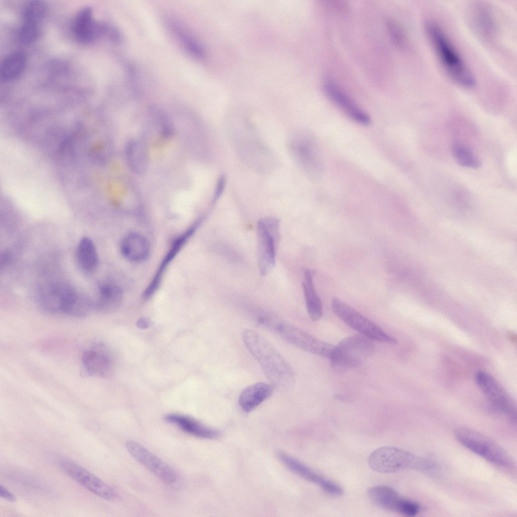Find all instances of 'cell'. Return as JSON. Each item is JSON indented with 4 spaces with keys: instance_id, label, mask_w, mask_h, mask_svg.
Instances as JSON below:
<instances>
[{
    "instance_id": "cell-1",
    "label": "cell",
    "mask_w": 517,
    "mask_h": 517,
    "mask_svg": "<svg viewBox=\"0 0 517 517\" xmlns=\"http://www.w3.org/2000/svg\"><path fill=\"white\" fill-rule=\"evenodd\" d=\"M242 338L246 347L260 365L271 385L278 390L287 391L295 382L294 373L278 350L256 331L245 329Z\"/></svg>"
},
{
    "instance_id": "cell-2",
    "label": "cell",
    "mask_w": 517,
    "mask_h": 517,
    "mask_svg": "<svg viewBox=\"0 0 517 517\" xmlns=\"http://www.w3.org/2000/svg\"><path fill=\"white\" fill-rule=\"evenodd\" d=\"M426 29L440 63L450 77L463 87H473L475 77L443 30L434 22H429Z\"/></svg>"
},
{
    "instance_id": "cell-3",
    "label": "cell",
    "mask_w": 517,
    "mask_h": 517,
    "mask_svg": "<svg viewBox=\"0 0 517 517\" xmlns=\"http://www.w3.org/2000/svg\"><path fill=\"white\" fill-rule=\"evenodd\" d=\"M459 443L487 461L500 467L513 469L515 462L511 455L499 443L485 434L466 427L454 431Z\"/></svg>"
},
{
    "instance_id": "cell-4",
    "label": "cell",
    "mask_w": 517,
    "mask_h": 517,
    "mask_svg": "<svg viewBox=\"0 0 517 517\" xmlns=\"http://www.w3.org/2000/svg\"><path fill=\"white\" fill-rule=\"evenodd\" d=\"M262 326L275 332L289 344L308 352L330 358L334 346L322 341L298 327L267 313Z\"/></svg>"
},
{
    "instance_id": "cell-5",
    "label": "cell",
    "mask_w": 517,
    "mask_h": 517,
    "mask_svg": "<svg viewBox=\"0 0 517 517\" xmlns=\"http://www.w3.org/2000/svg\"><path fill=\"white\" fill-rule=\"evenodd\" d=\"M369 467L381 473L412 469L430 470L432 463L410 452L393 446H383L373 451L368 459Z\"/></svg>"
},
{
    "instance_id": "cell-6",
    "label": "cell",
    "mask_w": 517,
    "mask_h": 517,
    "mask_svg": "<svg viewBox=\"0 0 517 517\" xmlns=\"http://www.w3.org/2000/svg\"><path fill=\"white\" fill-rule=\"evenodd\" d=\"M372 341L361 334L342 340L334 346L330 357L333 370L344 372L359 365L374 352L375 346Z\"/></svg>"
},
{
    "instance_id": "cell-7",
    "label": "cell",
    "mask_w": 517,
    "mask_h": 517,
    "mask_svg": "<svg viewBox=\"0 0 517 517\" xmlns=\"http://www.w3.org/2000/svg\"><path fill=\"white\" fill-rule=\"evenodd\" d=\"M81 293L63 282H53L42 286L36 294V300L44 311L51 314L70 316L80 299Z\"/></svg>"
},
{
    "instance_id": "cell-8",
    "label": "cell",
    "mask_w": 517,
    "mask_h": 517,
    "mask_svg": "<svg viewBox=\"0 0 517 517\" xmlns=\"http://www.w3.org/2000/svg\"><path fill=\"white\" fill-rule=\"evenodd\" d=\"M280 235V221L275 217L260 219L256 225L257 263L262 276L268 275L275 264Z\"/></svg>"
},
{
    "instance_id": "cell-9",
    "label": "cell",
    "mask_w": 517,
    "mask_h": 517,
    "mask_svg": "<svg viewBox=\"0 0 517 517\" xmlns=\"http://www.w3.org/2000/svg\"><path fill=\"white\" fill-rule=\"evenodd\" d=\"M331 307L334 313L345 324L370 340L391 344L397 343L394 337L338 298H333Z\"/></svg>"
},
{
    "instance_id": "cell-10",
    "label": "cell",
    "mask_w": 517,
    "mask_h": 517,
    "mask_svg": "<svg viewBox=\"0 0 517 517\" xmlns=\"http://www.w3.org/2000/svg\"><path fill=\"white\" fill-rule=\"evenodd\" d=\"M475 380L493 408L510 422L516 424V404L500 383L482 371L476 373Z\"/></svg>"
},
{
    "instance_id": "cell-11",
    "label": "cell",
    "mask_w": 517,
    "mask_h": 517,
    "mask_svg": "<svg viewBox=\"0 0 517 517\" xmlns=\"http://www.w3.org/2000/svg\"><path fill=\"white\" fill-rule=\"evenodd\" d=\"M60 468L72 479L85 489L104 499H117V492L109 485L74 461L67 458L59 460Z\"/></svg>"
},
{
    "instance_id": "cell-12",
    "label": "cell",
    "mask_w": 517,
    "mask_h": 517,
    "mask_svg": "<svg viewBox=\"0 0 517 517\" xmlns=\"http://www.w3.org/2000/svg\"><path fill=\"white\" fill-rule=\"evenodd\" d=\"M125 445L127 450L137 461L162 481L169 485L177 483L178 476L176 472L147 448L132 440L127 441Z\"/></svg>"
},
{
    "instance_id": "cell-13",
    "label": "cell",
    "mask_w": 517,
    "mask_h": 517,
    "mask_svg": "<svg viewBox=\"0 0 517 517\" xmlns=\"http://www.w3.org/2000/svg\"><path fill=\"white\" fill-rule=\"evenodd\" d=\"M277 457L291 471L319 486L327 493L340 496L343 493L342 488L336 483L321 476L305 464L283 452H277Z\"/></svg>"
},
{
    "instance_id": "cell-14",
    "label": "cell",
    "mask_w": 517,
    "mask_h": 517,
    "mask_svg": "<svg viewBox=\"0 0 517 517\" xmlns=\"http://www.w3.org/2000/svg\"><path fill=\"white\" fill-rule=\"evenodd\" d=\"M324 89L332 101L350 119L364 126L370 124L369 115L336 83L328 80Z\"/></svg>"
},
{
    "instance_id": "cell-15",
    "label": "cell",
    "mask_w": 517,
    "mask_h": 517,
    "mask_svg": "<svg viewBox=\"0 0 517 517\" xmlns=\"http://www.w3.org/2000/svg\"><path fill=\"white\" fill-rule=\"evenodd\" d=\"M199 222L196 223L189 228L173 241L152 280L144 290L143 296L145 298L150 297L157 290L162 281L163 274L167 266H169L170 262L182 249L183 246L185 245L187 241L194 233L198 226Z\"/></svg>"
},
{
    "instance_id": "cell-16",
    "label": "cell",
    "mask_w": 517,
    "mask_h": 517,
    "mask_svg": "<svg viewBox=\"0 0 517 517\" xmlns=\"http://www.w3.org/2000/svg\"><path fill=\"white\" fill-rule=\"evenodd\" d=\"M72 29L75 38L82 42L92 41L100 33L108 31L106 27L94 20L92 9L89 7L82 9L77 14Z\"/></svg>"
},
{
    "instance_id": "cell-17",
    "label": "cell",
    "mask_w": 517,
    "mask_h": 517,
    "mask_svg": "<svg viewBox=\"0 0 517 517\" xmlns=\"http://www.w3.org/2000/svg\"><path fill=\"white\" fill-rule=\"evenodd\" d=\"M165 421L176 426L183 432L194 436L207 439H214L220 436L218 430L202 424L188 416L177 413H170L165 416Z\"/></svg>"
},
{
    "instance_id": "cell-18",
    "label": "cell",
    "mask_w": 517,
    "mask_h": 517,
    "mask_svg": "<svg viewBox=\"0 0 517 517\" xmlns=\"http://www.w3.org/2000/svg\"><path fill=\"white\" fill-rule=\"evenodd\" d=\"M82 365L90 376L105 377L112 369V360L108 352L100 348H91L83 353Z\"/></svg>"
},
{
    "instance_id": "cell-19",
    "label": "cell",
    "mask_w": 517,
    "mask_h": 517,
    "mask_svg": "<svg viewBox=\"0 0 517 517\" xmlns=\"http://www.w3.org/2000/svg\"><path fill=\"white\" fill-rule=\"evenodd\" d=\"M290 143L291 151L306 171L316 174L321 171V163L312 143L306 139L295 137Z\"/></svg>"
},
{
    "instance_id": "cell-20",
    "label": "cell",
    "mask_w": 517,
    "mask_h": 517,
    "mask_svg": "<svg viewBox=\"0 0 517 517\" xmlns=\"http://www.w3.org/2000/svg\"><path fill=\"white\" fill-rule=\"evenodd\" d=\"M274 387L269 384L258 382L245 387L239 397L241 409L249 412L255 409L273 394Z\"/></svg>"
},
{
    "instance_id": "cell-21",
    "label": "cell",
    "mask_w": 517,
    "mask_h": 517,
    "mask_svg": "<svg viewBox=\"0 0 517 517\" xmlns=\"http://www.w3.org/2000/svg\"><path fill=\"white\" fill-rule=\"evenodd\" d=\"M122 298V290L119 285L112 282H104L98 286L93 307L102 312H111L120 305Z\"/></svg>"
},
{
    "instance_id": "cell-22",
    "label": "cell",
    "mask_w": 517,
    "mask_h": 517,
    "mask_svg": "<svg viewBox=\"0 0 517 517\" xmlns=\"http://www.w3.org/2000/svg\"><path fill=\"white\" fill-rule=\"evenodd\" d=\"M122 255L133 262H141L148 256L149 245L146 238L140 234L131 233L126 235L120 244Z\"/></svg>"
},
{
    "instance_id": "cell-23",
    "label": "cell",
    "mask_w": 517,
    "mask_h": 517,
    "mask_svg": "<svg viewBox=\"0 0 517 517\" xmlns=\"http://www.w3.org/2000/svg\"><path fill=\"white\" fill-rule=\"evenodd\" d=\"M315 272L310 269L304 270L302 286L307 311L311 320L317 321L323 315V306L314 284Z\"/></svg>"
},
{
    "instance_id": "cell-24",
    "label": "cell",
    "mask_w": 517,
    "mask_h": 517,
    "mask_svg": "<svg viewBox=\"0 0 517 517\" xmlns=\"http://www.w3.org/2000/svg\"><path fill=\"white\" fill-rule=\"evenodd\" d=\"M75 258L78 266L84 273L91 274L96 270L98 256L91 239L87 237L80 239L76 247Z\"/></svg>"
},
{
    "instance_id": "cell-25",
    "label": "cell",
    "mask_w": 517,
    "mask_h": 517,
    "mask_svg": "<svg viewBox=\"0 0 517 517\" xmlns=\"http://www.w3.org/2000/svg\"><path fill=\"white\" fill-rule=\"evenodd\" d=\"M368 496L371 501L378 507L389 511H396L402 497L393 488L384 485L375 486L369 488Z\"/></svg>"
},
{
    "instance_id": "cell-26",
    "label": "cell",
    "mask_w": 517,
    "mask_h": 517,
    "mask_svg": "<svg viewBox=\"0 0 517 517\" xmlns=\"http://www.w3.org/2000/svg\"><path fill=\"white\" fill-rule=\"evenodd\" d=\"M27 62L26 54L17 50L8 55L3 60L0 67V77L5 81L13 80L23 72Z\"/></svg>"
},
{
    "instance_id": "cell-27",
    "label": "cell",
    "mask_w": 517,
    "mask_h": 517,
    "mask_svg": "<svg viewBox=\"0 0 517 517\" xmlns=\"http://www.w3.org/2000/svg\"><path fill=\"white\" fill-rule=\"evenodd\" d=\"M125 153L131 170L136 174H143L147 165L146 152L143 146L136 141H130L127 143Z\"/></svg>"
},
{
    "instance_id": "cell-28",
    "label": "cell",
    "mask_w": 517,
    "mask_h": 517,
    "mask_svg": "<svg viewBox=\"0 0 517 517\" xmlns=\"http://www.w3.org/2000/svg\"><path fill=\"white\" fill-rule=\"evenodd\" d=\"M452 152L454 159L461 166L472 169L480 167V159L468 146L456 143L452 146Z\"/></svg>"
},
{
    "instance_id": "cell-29",
    "label": "cell",
    "mask_w": 517,
    "mask_h": 517,
    "mask_svg": "<svg viewBox=\"0 0 517 517\" xmlns=\"http://www.w3.org/2000/svg\"><path fill=\"white\" fill-rule=\"evenodd\" d=\"M46 12V6L41 1L35 0L29 2L23 11L24 22L39 24Z\"/></svg>"
},
{
    "instance_id": "cell-30",
    "label": "cell",
    "mask_w": 517,
    "mask_h": 517,
    "mask_svg": "<svg viewBox=\"0 0 517 517\" xmlns=\"http://www.w3.org/2000/svg\"><path fill=\"white\" fill-rule=\"evenodd\" d=\"M171 26L175 35L189 53L199 58L203 57L202 48L191 36L176 24H172Z\"/></svg>"
},
{
    "instance_id": "cell-31",
    "label": "cell",
    "mask_w": 517,
    "mask_h": 517,
    "mask_svg": "<svg viewBox=\"0 0 517 517\" xmlns=\"http://www.w3.org/2000/svg\"><path fill=\"white\" fill-rule=\"evenodd\" d=\"M39 34V24L27 22H23L18 34L19 41L24 44L32 43Z\"/></svg>"
},
{
    "instance_id": "cell-32",
    "label": "cell",
    "mask_w": 517,
    "mask_h": 517,
    "mask_svg": "<svg viewBox=\"0 0 517 517\" xmlns=\"http://www.w3.org/2000/svg\"><path fill=\"white\" fill-rule=\"evenodd\" d=\"M387 25L390 36L393 43L398 47H404L406 44V39L401 28L393 21H389Z\"/></svg>"
},
{
    "instance_id": "cell-33",
    "label": "cell",
    "mask_w": 517,
    "mask_h": 517,
    "mask_svg": "<svg viewBox=\"0 0 517 517\" xmlns=\"http://www.w3.org/2000/svg\"><path fill=\"white\" fill-rule=\"evenodd\" d=\"M421 506L417 502L402 498L399 503L396 512L407 516H414L421 510Z\"/></svg>"
},
{
    "instance_id": "cell-34",
    "label": "cell",
    "mask_w": 517,
    "mask_h": 517,
    "mask_svg": "<svg viewBox=\"0 0 517 517\" xmlns=\"http://www.w3.org/2000/svg\"><path fill=\"white\" fill-rule=\"evenodd\" d=\"M479 9V13L476 14L477 24H478L480 28L484 31L485 32H490L491 30H493V23L491 17H489L490 14H488V11L486 13L487 10H484V8Z\"/></svg>"
},
{
    "instance_id": "cell-35",
    "label": "cell",
    "mask_w": 517,
    "mask_h": 517,
    "mask_svg": "<svg viewBox=\"0 0 517 517\" xmlns=\"http://www.w3.org/2000/svg\"><path fill=\"white\" fill-rule=\"evenodd\" d=\"M226 183V177L222 175L218 179L214 191L212 203L214 204L221 196L225 188Z\"/></svg>"
},
{
    "instance_id": "cell-36",
    "label": "cell",
    "mask_w": 517,
    "mask_h": 517,
    "mask_svg": "<svg viewBox=\"0 0 517 517\" xmlns=\"http://www.w3.org/2000/svg\"><path fill=\"white\" fill-rule=\"evenodd\" d=\"M0 496L7 501L12 502L16 500L15 496L2 485L0 486Z\"/></svg>"
}]
</instances>
